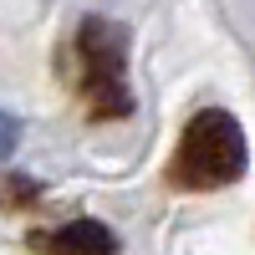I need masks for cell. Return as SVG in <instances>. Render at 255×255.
Returning a JSON list of instances; mask_svg holds the SVG:
<instances>
[{
	"label": "cell",
	"mask_w": 255,
	"mask_h": 255,
	"mask_svg": "<svg viewBox=\"0 0 255 255\" xmlns=\"http://www.w3.org/2000/svg\"><path fill=\"white\" fill-rule=\"evenodd\" d=\"M77 87L87 113L102 118H128L133 92H128V31L118 20L87 15L77 31Z\"/></svg>",
	"instance_id": "obj_2"
},
{
	"label": "cell",
	"mask_w": 255,
	"mask_h": 255,
	"mask_svg": "<svg viewBox=\"0 0 255 255\" xmlns=\"http://www.w3.org/2000/svg\"><path fill=\"white\" fill-rule=\"evenodd\" d=\"M41 199V184L26 174H0V209H31Z\"/></svg>",
	"instance_id": "obj_4"
},
{
	"label": "cell",
	"mask_w": 255,
	"mask_h": 255,
	"mask_svg": "<svg viewBox=\"0 0 255 255\" xmlns=\"http://www.w3.org/2000/svg\"><path fill=\"white\" fill-rule=\"evenodd\" d=\"M245 133L230 113H194L184 138L168 158V184L204 194V189H225L245 174Z\"/></svg>",
	"instance_id": "obj_1"
},
{
	"label": "cell",
	"mask_w": 255,
	"mask_h": 255,
	"mask_svg": "<svg viewBox=\"0 0 255 255\" xmlns=\"http://www.w3.org/2000/svg\"><path fill=\"white\" fill-rule=\"evenodd\" d=\"M31 250H41V255H118V235L97 220H72L61 230H36Z\"/></svg>",
	"instance_id": "obj_3"
},
{
	"label": "cell",
	"mask_w": 255,
	"mask_h": 255,
	"mask_svg": "<svg viewBox=\"0 0 255 255\" xmlns=\"http://www.w3.org/2000/svg\"><path fill=\"white\" fill-rule=\"evenodd\" d=\"M15 143H20V123L0 113V158H10V153H15Z\"/></svg>",
	"instance_id": "obj_5"
}]
</instances>
